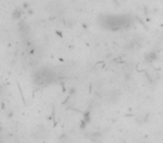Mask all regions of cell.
Wrapping results in <instances>:
<instances>
[{
  "label": "cell",
  "instance_id": "obj_3",
  "mask_svg": "<svg viewBox=\"0 0 163 143\" xmlns=\"http://www.w3.org/2000/svg\"><path fill=\"white\" fill-rule=\"evenodd\" d=\"M21 10H20V8H16V9L14 10V12H12V18H14L15 20L16 19H20V17H21Z\"/></svg>",
  "mask_w": 163,
  "mask_h": 143
},
{
  "label": "cell",
  "instance_id": "obj_2",
  "mask_svg": "<svg viewBox=\"0 0 163 143\" xmlns=\"http://www.w3.org/2000/svg\"><path fill=\"white\" fill-rule=\"evenodd\" d=\"M56 72L49 67H41L35 72L34 82L39 86H47L56 81Z\"/></svg>",
  "mask_w": 163,
  "mask_h": 143
},
{
  "label": "cell",
  "instance_id": "obj_1",
  "mask_svg": "<svg viewBox=\"0 0 163 143\" xmlns=\"http://www.w3.org/2000/svg\"><path fill=\"white\" fill-rule=\"evenodd\" d=\"M100 24L103 28L110 30H121L127 28L131 25V20L126 16H117V15H107L103 18H100Z\"/></svg>",
  "mask_w": 163,
  "mask_h": 143
}]
</instances>
